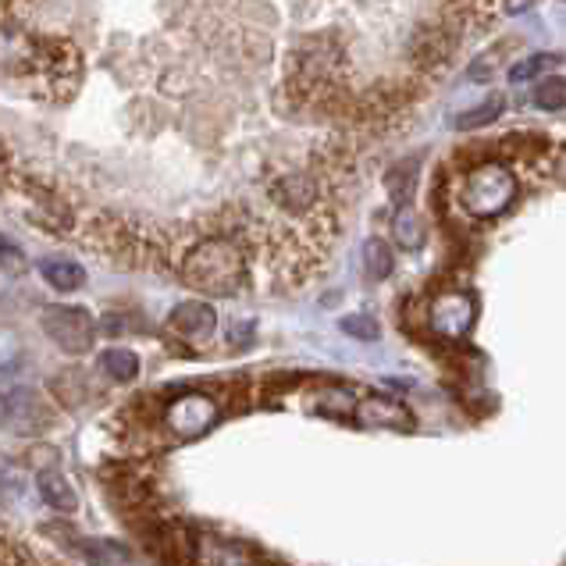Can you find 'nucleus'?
Masks as SVG:
<instances>
[{
  "label": "nucleus",
  "instance_id": "2",
  "mask_svg": "<svg viewBox=\"0 0 566 566\" xmlns=\"http://www.w3.org/2000/svg\"><path fill=\"white\" fill-rule=\"evenodd\" d=\"M516 200V171L506 160H478L467 165L457 182V203L467 218L495 221Z\"/></svg>",
  "mask_w": 566,
  "mask_h": 566
},
{
  "label": "nucleus",
  "instance_id": "22",
  "mask_svg": "<svg viewBox=\"0 0 566 566\" xmlns=\"http://www.w3.org/2000/svg\"><path fill=\"white\" fill-rule=\"evenodd\" d=\"M0 268L11 271V274H22V271H25V256H22V250L14 247L11 239H4V235H0Z\"/></svg>",
  "mask_w": 566,
  "mask_h": 566
},
{
  "label": "nucleus",
  "instance_id": "14",
  "mask_svg": "<svg viewBox=\"0 0 566 566\" xmlns=\"http://www.w3.org/2000/svg\"><path fill=\"white\" fill-rule=\"evenodd\" d=\"M40 274L46 285H54L57 293H75V289L86 285V271L75 261H64V256H51V261H40Z\"/></svg>",
  "mask_w": 566,
  "mask_h": 566
},
{
  "label": "nucleus",
  "instance_id": "1",
  "mask_svg": "<svg viewBox=\"0 0 566 566\" xmlns=\"http://www.w3.org/2000/svg\"><path fill=\"white\" fill-rule=\"evenodd\" d=\"M179 279L203 296H232L247 282V253L229 235H207L186 250Z\"/></svg>",
  "mask_w": 566,
  "mask_h": 566
},
{
  "label": "nucleus",
  "instance_id": "10",
  "mask_svg": "<svg viewBox=\"0 0 566 566\" xmlns=\"http://www.w3.org/2000/svg\"><path fill=\"white\" fill-rule=\"evenodd\" d=\"M353 420L364 428H392V431H413V413L392 396L370 392L353 402Z\"/></svg>",
  "mask_w": 566,
  "mask_h": 566
},
{
  "label": "nucleus",
  "instance_id": "20",
  "mask_svg": "<svg viewBox=\"0 0 566 566\" xmlns=\"http://www.w3.org/2000/svg\"><path fill=\"white\" fill-rule=\"evenodd\" d=\"M499 115H503V101L499 96H492L484 107H474V111H467V115L457 118V125L463 128V133H471V128H481V125H492Z\"/></svg>",
  "mask_w": 566,
  "mask_h": 566
},
{
  "label": "nucleus",
  "instance_id": "18",
  "mask_svg": "<svg viewBox=\"0 0 566 566\" xmlns=\"http://www.w3.org/2000/svg\"><path fill=\"white\" fill-rule=\"evenodd\" d=\"M559 54H535V57H527V61H516L513 69H510V78L513 83H527V78H538V75H548L553 69H559Z\"/></svg>",
  "mask_w": 566,
  "mask_h": 566
},
{
  "label": "nucleus",
  "instance_id": "6",
  "mask_svg": "<svg viewBox=\"0 0 566 566\" xmlns=\"http://www.w3.org/2000/svg\"><path fill=\"white\" fill-rule=\"evenodd\" d=\"M221 417V407L214 396L207 392H182L179 399H171L165 413H160V420H165V431L171 434V439L179 442H189V439H200V434H207L210 428L218 424Z\"/></svg>",
  "mask_w": 566,
  "mask_h": 566
},
{
  "label": "nucleus",
  "instance_id": "8",
  "mask_svg": "<svg viewBox=\"0 0 566 566\" xmlns=\"http://www.w3.org/2000/svg\"><path fill=\"white\" fill-rule=\"evenodd\" d=\"M0 420H4L8 431H19V434H40L51 428V407H46V399L36 392V388H11L0 399Z\"/></svg>",
  "mask_w": 566,
  "mask_h": 566
},
{
  "label": "nucleus",
  "instance_id": "16",
  "mask_svg": "<svg viewBox=\"0 0 566 566\" xmlns=\"http://www.w3.org/2000/svg\"><path fill=\"white\" fill-rule=\"evenodd\" d=\"M101 370L118 385H128L139 378V357L133 349H107L101 357Z\"/></svg>",
  "mask_w": 566,
  "mask_h": 566
},
{
  "label": "nucleus",
  "instance_id": "12",
  "mask_svg": "<svg viewBox=\"0 0 566 566\" xmlns=\"http://www.w3.org/2000/svg\"><path fill=\"white\" fill-rule=\"evenodd\" d=\"M499 150H503V160L535 168L538 160H545V154H548V139L538 136V133H513V136H506L503 143H499Z\"/></svg>",
  "mask_w": 566,
  "mask_h": 566
},
{
  "label": "nucleus",
  "instance_id": "11",
  "mask_svg": "<svg viewBox=\"0 0 566 566\" xmlns=\"http://www.w3.org/2000/svg\"><path fill=\"white\" fill-rule=\"evenodd\" d=\"M452 43H457V32H452L446 22H434V25L417 32L410 54H413V61L420 64V69H439V64L449 57Z\"/></svg>",
  "mask_w": 566,
  "mask_h": 566
},
{
  "label": "nucleus",
  "instance_id": "4",
  "mask_svg": "<svg viewBox=\"0 0 566 566\" xmlns=\"http://www.w3.org/2000/svg\"><path fill=\"white\" fill-rule=\"evenodd\" d=\"M25 75L40 78L43 96H69L78 83V54L72 43L61 40H32Z\"/></svg>",
  "mask_w": 566,
  "mask_h": 566
},
{
  "label": "nucleus",
  "instance_id": "9",
  "mask_svg": "<svg viewBox=\"0 0 566 566\" xmlns=\"http://www.w3.org/2000/svg\"><path fill=\"white\" fill-rule=\"evenodd\" d=\"M168 332L179 335L182 343H189L192 349L210 346V343H214V335H218V314H214V306L200 303V300L179 303L168 314Z\"/></svg>",
  "mask_w": 566,
  "mask_h": 566
},
{
  "label": "nucleus",
  "instance_id": "23",
  "mask_svg": "<svg viewBox=\"0 0 566 566\" xmlns=\"http://www.w3.org/2000/svg\"><path fill=\"white\" fill-rule=\"evenodd\" d=\"M545 160H548V165H545V175L566 189V143H563V147H556V150L548 154Z\"/></svg>",
  "mask_w": 566,
  "mask_h": 566
},
{
  "label": "nucleus",
  "instance_id": "24",
  "mask_svg": "<svg viewBox=\"0 0 566 566\" xmlns=\"http://www.w3.org/2000/svg\"><path fill=\"white\" fill-rule=\"evenodd\" d=\"M343 328L349 335H357V338H378V325L370 317H346L343 321Z\"/></svg>",
  "mask_w": 566,
  "mask_h": 566
},
{
  "label": "nucleus",
  "instance_id": "3",
  "mask_svg": "<svg viewBox=\"0 0 566 566\" xmlns=\"http://www.w3.org/2000/svg\"><path fill=\"white\" fill-rule=\"evenodd\" d=\"M271 200L274 207L289 218H306V221H325L328 218V175L321 171H282L271 182Z\"/></svg>",
  "mask_w": 566,
  "mask_h": 566
},
{
  "label": "nucleus",
  "instance_id": "13",
  "mask_svg": "<svg viewBox=\"0 0 566 566\" xmlns=\"http://www.w3.org/2000/svg\"><path fill=\"white\" fill-rule=\"evenodd\" d=\"M40 495H43V503L51 506V510H57V513H75L78 510V495H75V489L69 481H64V474L61 471H40Z\"/></svg>",
  "mask_w": 566,
  "mask_h": 566
},
{
  "label": "nucleus",
  "instance_id": "21",
  "mask_svg": "<svg viewBox=\"0 0 566 566\" xmlns=\"http://www.w3.org/2000/svg\"><path fill=\"white\" fill-rule=\"evenodd\" d=\"M506 46H510V43H499L489 57H478V61L471 64V78H474V83H484V78H492V69L506 57Z\"/></svg>",
  "mask_w": 566,
  "mask_h": 566
},
{
  "label": "nucleus",
  "instance_id": "5",
  "mask_svg": "<svg viewBox=\"0 0 566 566\" xmlns=\"http://www.w3.org/2000/svg\"><path fill=\"white\" fill-rule=\"evenodd\" d=\"M424 321L434 338H442V343H460V338L474 328L478 303L471 293H463V289H442V293H434L428 300Z\"/></svg>",
  "mask_w": 566,
  "mask_h": 566
},
{
  "label": "nucleus",
  "instance_id": "7",
  "mask_svg": "<svg viewBox=\"0 0 566 566\" xmlns=\"http://www.w3.org/2000/svg\"><path fill=\"white\" fill-rule=\"evenodd\" d=\"M40 325L51 335V343H57V349L72 353V357H83L96 343L93 317L86 311H78V306H46Z\"/></svg>",
  "mask_w": 566,
  "mask_h": 566
},
{
  "label": "nucleus",
  "instance_id": "17",
  "mask_svg": "<svg viewBox=\"0 0 566 566\" xmlns=\"http://www.w3.org/2000/svg\"><path fill=\"white\" fill-rule=\"evenodd\" d=\"M364 268L375 282L388 279V274H392V250H388L381 239H367L364 242Z\"/></svg>",
  "mask_w": 566,
  "mask_h": 566
},
{
  "label": "nucleus",
  "instance_id": "15",
  "mask_svg": "<svg viewBox=\"0 0 566 566\" xmlns=\"http://www.w3.org/2000/svg\"><path fill=\"white\" fill-rule=\"evenodd\" d=\"M392 232H396V242L402 250H420L428 239V229H424V218L417 214V210H410L407 203L399 207V214L392 221Z\"/></svg>",
  "mask_w": 566,
  "mask_h": 566
},
{
  "label": "nucleus",
  "instance_id": "26",
  "mask_svg": "<svg viewBox=\"0 0 566 566\" xmlns=\"http://www.w3.org/2000/svg\"><path fill=\"white\" fill-rule=\"evenodd\" d=\"M506 4H510V11H524L531 0H506Z\"/></svg>",
  "mask_w": 566,
  "mask_h": 566
},
{
  "label": "nucleus",
  "instance_id": "25",
  "mask_svg": "<svg viewBox=\"0 0 566 566\" xmlns=\"http://www.w3.org/2000/svg\"><path fill=\"white\" fill-rule=\"evenodd\" d=\"M8 179H11V160H8L4 147H0V186H4Z\"/></svg>",
  "mask_w": 566,
  "mask_h": 566
},
{
  "label": "nucleus",
  "instance_id": "19",
  "mask_svg": "<svg viewBox=\"0 0 566 566\" xmlns=\"http://www.w3.org/2000/svg\"><path fill=\"white\" fill-rule=\"evenodd\" d=\"M535 104L545 111H559L566 104V78L563 75H545L535 90Z\"/></svg>",
  "mask_w": 566,
  "mask_h": 566
}]
</instances>
